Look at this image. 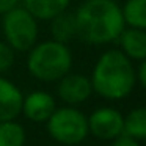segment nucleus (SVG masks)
Segmentation results:
<instances>
[{"label": "nucleus", "mask_w": 146, "mask_h": 146, "mask_svg": "<svg viewBox=\"0 0 146 146\" xmlns=\"http://www.w3.org/2000/svg\"><path fill=\"white\" fill-rule=\"evenodd\" d=\"M46 127L52 140L66 146L79 145L90 133L86 116L74 105L55 108L46 121Z\"/></svg>", "instance_id": "obj_4"}, {"label": "nucleus", "mask_w": 146, "mask_h": 146, "mask_svg": "<svg viewBox=\"0 0 146 146\" xmlns=\"http://www.w3.org/2000/svg\"><path fill=\"white\" fill-rule=\"evenodd\" d=\"M138 141L146 140V107H137L124 116V132Z\"/></svg>", "instance_id": "obj_13"}, {"label": "nucleus", "mask_w": 146, "mask_h": 146, "mask_svg": "<svg viewBox=\"0 0 146 146\" xmlns=\"http://www.w3.org/2000/svg\"><path fill=\"white\" fill-rule=\"evenodd\" d=\"M2 29L7 44L13 50L27 52L36 44L38 39V19L32 16L25 8L16 7L3 14Z\"/></svg>", "instance_id": "obj_5"}, {"label": "nucleus", "mask_w": 146, "mask_h": 146, "mask_svg": "<svg viewBox=\"0 0 146 146\" xmlns=\"http://www.w3.org/2000/svg\"><path fill=\"white\" fill-rule=\"evenodd\" d=\"M121 52L130 60H145L146 58V30L141 29H124L118 36Z\"/></svg>", "instance_id": "obj_10"}, {"label": "nucleus", "mask_w": 146, "mask_h": 146, "mask_svg": "<svg viewBox=\"0 0 146 146\" xmlns=\"http://www.w3.org/2000/svg\"><path fill=\"white\" fill-rule=\"evenodd\" d=\"M25 130L14 119L0 123V146H24Z\"/></svg>", "instance_id": "obj_15"}, {"label": "nucleus", "mask_w": 146, "mask_h": 146, "mask_svg": "<svg viewBox=\"0 0 146 146\" xmlns=\"http://www.w3.org/2000/svg\"><path fill=\"white\" fill-rule=\"evenodd\" d=\"M29 72L41 82H58L72 68V54L64 42L42 41L32 47L27 58Z\"/></svg>", "instance_id": "obj_3"}, {"label": "nucleus", "mask_w": 146, "mask_h": 146, "mask_svg": "<svg viewBox=\"0 0 146 146\" xmlns=\"http://www.w3.org/2000/svg\"><path fill=\"white\" fill-rule=\"evenodd\" d=\"M137 79H138L140 83L146 88V58H145V60H141V64H140L138 72H137Z\"/></svg>", "instance_id": "obj_19"}, {"label": "nucleus", "mask_w": 146, "mask_h": 146, "mask_svg": "<svg viewBox=\"0 0 146 146\" xmlns=\"http://www.w3.org/2000/svg\"><path fill=\"white\" fill-rule=\"evenodd\" d=\"M74 14L77 36L86 44L113 42L126 29L121 8L113 0H86Z\"/></svg>", "instance_id": "obj_1"}, {"label": "nucleus", "mask_w": 146, "mask_h": 146, "mask_svg": "<svg viewBox=\"0 0 146 146\" xmlns=\"http://www.w3.org/2000/svg\"><path fill=\"white\" fill-rule=\"evenodd\" d=\"M71 0H24V8L38 21H50L68 10Z\"/></svg>", "instance_id": "obj_11"}, {"label": "nucleus", "mask_w": 146, "mask_h": 146, "mask_svg": "<svg viewBox=\"0 0 146 146\" xmlns=\"http://www.w3.org/2000/svg\"><path fill=\"white\" fill-rule=\"evenodd\" d=\"M93 91L108 101H121L130 94L137 82V74L121 50H107L96 61L91 74Z\"/></svg>", "instance_id": "obj_2"}, {"label": "nucleus", "mask_w": 146, "mask_h": 146, "mask_svg": "<svg viewBox=\"0 0 146 146\" xmlns=\"http://www.w3.org/2000/svg\"><path fill=\"white\" fill-rule=\"evenodd\" d=\"M22 91L5 77H0V123L16 119L22 110Z\"/></svg>", "instance_id": "obj_9"}, {"label": "nucleus", "mask_w": 146, "mask_h": 146, "mask_svg": "<svg viewBox=\"0 0 146 146\" xmlns=\"http://www.w3.org/2000/svg\"><path fill=\"white\" fill-rule=\"evenodd\" d=\"M58 98L68 105H79L88 101L93 93L91 80L83 74H69L58 80Z\"/></svg>", "instance_id": "obj_7"}, {"label": "nucleus", "mask_w": 146, "mask_h": 146, "mask_svg": "<svg viewBox=\"0 0 146 146\" xmlns=\"http://www.w3.org/2000/svg\"><path fill=\"white\" fill-rule=\"evenodd\" d=\"M86 119L90 133L98 140L111 141L124 132V116L113 107L96 108Z\"/></svg>", "instance_id": "obj_6"}, {"label": "nucleus", "mask_w": 146, "mask_h": 146, "mask_svg": "<svg viewBox=\"0 0 146 146\" xmlns=\"http://www.w3.org/2000/svg\"><path fill=\"white\" fill-rule=\"evenodd\" d=\"M50 33L54 41L64 42L71 41L77 36V27H76V14L72 11H61L55 17L50 19Z\"/></svg>", "instance_id": "obj_12"}, {"label": "nucleus", "mask_w": 146, "mask_h": 146, "mask_svg": "<svg viewBox=\"0 0 146 146\" xmlns=\"http://www.w3.org/2000/svg\"><path fill=\"white\" fill-rule=\"evenodd\" d=\"M13 63H14V50L7 42L0 41V74L10 71Z\"/></svg>", "instance_id": "obj_16"}, {"label": "nucleus", "mask_w": 146, "mask_h": 146, "mask_svg": "<svg viewBox=\"0 0 146 146\" xmlns=\"http://www.w3.org/2000/svg\"><path fill=\"white\" fill-rule=\"evenodd\" d=\"M121 13L126 25L146 30V0H126Z\"/></svg>", "instance_id": "obj_14"}, {"label": "nucleus", "mask_w": 146, "mask_h": 146, "mask_svg": "<svg viewBox=\"0 0 146 146\" xmlns=\"http://www.w3.org/2000/svg\"><path fill=\"white\" fill-rule=\"evenodd\" d=\"M111 146H141L138 140H135L133 137L127 135V133H121L116 138L111 140Z\"/></svg>", "instance_id": "obj_17"}, {"label": "nucleus", "mask_w": 146, "mask_h": 146, "mask_svg": "<svg viewBox=\"0 0 146 146\" xmlns=\"http://www.w3.org/2000/svg\"><path fill=\"white\" fill-rule=\"evenodd\" d=\"M55 108H57V102L50 93L32 91L22 99L21 113H24V116L33 123H46L55 111Z\"/></svg>", "instance_id": "obj_8"}, {"label": "nucleus", "mask_w": 146, "mask_h": 146, "mask_svg": "<svg viewBox=\"0 0 146 146\" xmlns=\"http://www.w3.org/2000/svg\"><path fill=\"white\" fill-rule=\"evenodd\" d=\"M19 0H0V14H5L17 7Z\"/></svg>", "instance_id": "obj_18"}]
</instances>
